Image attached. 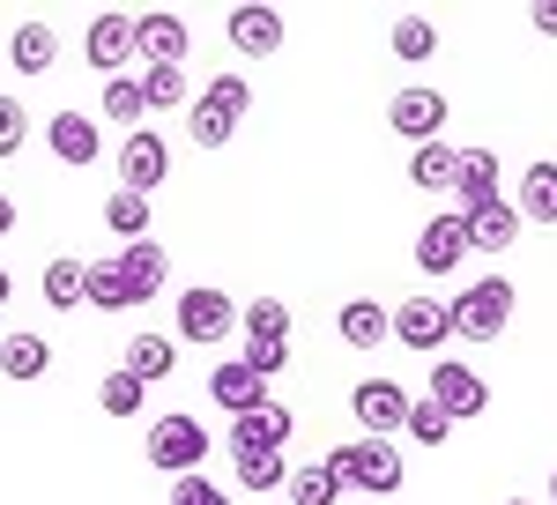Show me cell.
I'll return each mask as SVG.
<instances>
[{
    "mask_svg": "<svg viewBox=\"0 0 557 505\" xmlns=\"http://www.w3.org/2000/svg\"><path fill=\"white\" fill-rule=\"evenodd\" d=\"M327 468H335V483L343 491H364V498H386V491H401V446H386V439H357V446H335L327 454Z\"/></svg>",
    "mask_w": 557,
    "mask_h": 505,
    "instance_id": "cell-1",
    "label": "cell"
},
{
    "mask_svg": "<svg viewBox=\"0 0 557 505\" xmlns=\"http://www.w3.org/2000/svg\"><path fill=\"white\" fill-rule=\"evenodd\" d=\"M253 112V89L238 83V75H215L194 104H186V126H194V149H223L231 134H238V120Z\"/></svg>",
    "mask_w": 557,
    "mask_h": 505,
    "instance_id": "cell-2",
    "label": "cell"
},
{
    "mask_svg": "<svg viewBox=\"0 0 557 505\" xmlns=\"http://www.w3.org/2000/svg\"><path fill=\"white\" fill-rule=\"evenodd\" d=\"M446 320H454V335H469V342H498V335H506V320H513V283H506V275L469 283V291L446 305Z\"/></svg>",
    "mask_w": 557,
    "mask_h": 505,
    "instance_id": "cell-3",
    "label": "cell"
},
{
    "mask_svg": "<svg viewBox=\"0 0 557 505\" xmlns=\"http://www.w3.org/2000/svg\"><path fill=\"white\" fill-rule=\"evenodd\" d=\"M149 461L164 468V476H201V461H209V431H201V417H157L149 423Z\"/></svg>",
    "mask_w": 557,
    "mask_h": 505,
    "instance_id": "cell-4",
    "label": "cell"
},
{
    "mask_svg": "<svg viewBox=\"0 0 557 505\" xmlns=\"http://www.w3.org/2000/svg\"><path fill=\"white\" fill-rule=\"evenodd\" d=\"M164 171H172V149H164V134H149V126H134L127 141H120V194H157L164 186Z\"/></svg>",
    "mask_w": 557,
    "mask_h": 505,
    "instance_id": "cell-5",
    "label": "cell"
},
{
    "mask_svg": "<svg viewBox=\"0 0 557 505\" xmlns=\"http://www.w3.org/2000/svg\"><path fill=\"white\" fill-rule=\"evenodd\" d=\"M386 126L401 134V141H438L446 134V97L438 89H394V104H386Z\"/></svg>",
    "mask_w": 557,
    "mask_h": 505,
    "instance_id": "cell-6",
    "label": "cell"
},
{
    "mask_svg": "<svg viewBox=\"0 0 557 505\" xmlns=\"http://www.w3.org/2000/svg\"><path fill=\"white\" fill-rule=\"evenodd\" d=\"M349 417L364 423V439H386V431H401V417H409V394L394 379H364V386H349Z\"/></svg>",
    "mask_w": 557,
    "mask_h": 505,
    "instance_id": "cell-7",
    "label": "cell"
},
{
    "mask_svg": "<svg viewBox=\"0 0 557 505\" xmlns=\"http://www.w3.org/2000/svg\"><path fill=\"white\" fill-rule=\"evenodd\" d=\"M112 268H120V283H127V305H149V297L172 283V253L157 246V238H134Z\"/></svg>",
    "mask_w": 557,
    "mask_h": 505,
    "instance_id": "cell-8",
    "label": "cell"
},
{
    "mask_svg": "<svg viewBox=\"0 0 557 505\" xmlns=\"http://www.w3.org/2000/svg\"><path fill=\"white\" fill-rule=\"evenodd\" d=\"M431 409L454 423V417H483L491 409V394H483V379L469 365H431Z\"/></svg>",
    "mask_w": 557,
    "mask_h": 505,
    "instance_id": "cell-9",
    "label": "cell"
},
{
    "mask_svg": "<svg viewBox=\"0 0 557 505\" xmlns=\"http://www.w3.org/2000/svg\"><path fill=\"white\" fill-rule=\"evenodd\" d=\"M386 335L394 342H409V349H438V342L454 335V320H446V305H438V297H409V305H401V312H386Z\"/></svg>",
    "mask_w": 557,
    "mask_h": 505,
    "instance_id": "cell-10",
    "label": "cell"
},
{
    "mask_svg": "<svg viewBox=\"0 0 557 505\" xmlns=\"http://www.w3.org/2000/svg\"><path fill=\"white\" fill-rule=\"evenodd\" d=\"M231 328H238V305L223 291H186L178 297V335L186 342H223Z\"/></svg>",
    "mask_w": 557,
    "mask_h": 505,
    "instance_id": "cell-11",
    "label": "cell"
},
{
    "mask_svg": "<svg viewBox=\"0 0 557 505\" xmlns=\"http://www.w3.org/2000/svg\"><path fill=\"white\" fill-rule=\"evenodd\" d=\"M469 260V238H461V215L446 209V215H431L424 231H417V268L424 275H454Z\"/></svg>",
    "mask_w": 557,
    "mask_h": 505,
    "instance_id": "cell-12",
    "label": "cell"
},
{
    "mask_svg": "<svg viewBox=\"0 0 557 505\" xmlns=\"http://www.w3.org/2000/svg\"><path fill=\"white\" fill-rule=\"evenodd\" d=\"M461 215V238H469V253H506L520 238V215L513 201H483V209H454Z\"/></svg>",
    "mask_w": 557,
    "mask_h": 505,
    "instance_id": "cell-13",
    "label": "cell"
},
{
    "mask_svg": "<svg viewBox=\"0 0 557 505\" xmlns=\"http://www.w3.org/2000/svg\"><path fill=\"white\" fill-rule=\"evenodd\" d=\"M83 52H89V67L120 75V67L134 60V15H120V8H112V15H97V23H89V38H83Z\"/></svg>",
    "mask_w": 557,
    "mask_h": 505,
    "instance_id": "cell-14",
    "label": "cell"
},
{
    "mask_svg": "<svg viewBox=\"0 0 557 505\" xmlns=\"http://www.w3.org/2000/svg\"><path fill=\"white\" fill-rule=\"evenodd\" d=\"M134 52H149V67H178L186 60V23L178 15H134Z\"/></svg>",
    "mask_w": 557,
    "mask_h": 505,
    "instance_id": "cell-15",
    "label": "cell"
},
{
    "mask_svg": "<svg viewBox=\"0 0 557 505\" xmlns=\"http://www.w3.org/2000/svg\"><path fill=\"white\" fill-rule=\"evenodd\" d=\"M290 431H298V417H290L283 402H260V409H246V417H231V446H275V454H283Z\"/></svg>",
    "mask_w": 557,
    "mask_h": 505,
    "instance_id": "cell-16",
    "label": "cell"
},
{
    "mask_svg": "<svg viewBox=\"0 0 557 505\" xmlns=\"http://www.w3.org/2000/svg\"><path fill=\"white\" fill-rule=\"evenodd\" d=\"M454 201H461V209H483V201H498V149H461V171H454Z\"/></svg>",
    "mask_w": 557,
    "mask_h": 505,
    "instance_id": "cell-17",
    "label": "cell"
},
{
    "mask_svg": "<svg viewBox=\"0 0 557 505\" xmlns=\"http://www.w3.org/2000/svg\"><path fill=\"white\" fill-rule=\"evenodd\" d=\"M45 141H52V157L60 164H97V120H83V112H60V120L45 126Z\"/></svg>",
    "mask_w": 557,
    "mask_h": 505,
    "instance_id": "cell-18",
    "label": "cell"
},
{
    "mask_svg": "<svg viewBox=\"0 0 557 505\" xmlns=\"http://www.w3.org/2000/svg\"><path fill=\"white\" fill-rule=\"evenodd\" d=\"M172 365H178L172 335H134V342H127V365H120V372H127L134 386H157V379H172Z\"/></svg>",
    "mask_w": 557,
    "mask_h": 505,
    "instance_id": "cell-19",
    "label": "cell"
},
{
    "mask_svg": "<svg viewBox=\"0 0 557 505\" xmlns=\"http://www.w3.org/2000/svg\"><path fill=\"white\" fill-rule=\"evenodd\" d=\"M513 215H520V223H557V164H528V171H520Z\"/></svg>",
    "mask_w": 557,
    "mask_h": 505,
    "instance_id": "cell-20",
    "label": "cell"
},
{
    "mask_svg": "<svg viewBox=\"0 0 557 505\" xmlns=\"http://www.w3.org/2000/svg\"><path fill=\"white\" fill-rule=\"evenodd\" d=\"M231 45H238V52H275V45H283V15H275V8H231Z\"/></svg>",
    "mask_w": 557,
    "mask_h": 505,
    "instance_id": "cell-21",
    "label": "cell"
},
{
    "mask_svg": "<svg viewBox=\"0 0 557 505\" xmlns=\"http://www.w3.org/2000/svg\"><path fill=\"white\" fill-rule=\"evenodd\" d=\"M45 365H52V349H45V335H30V328H15V335L0 342V372L15 379V386L45 379Z\"/></svg>",
    "mask_w": 557,
    "mask_h": 505,
    "instance_id": "cell-22",
    "label": "cell"
},
{
    "mask_svg": "<svg viewBox=\"0 0 557 505\" xmlns=\"http://www.w3.org/2000/svg\"><path fill=\"white\" fill-rule=\"evenodd\" d=\"M209 394L223 402V409H231V417H246V409H260V402H268V379H253L246 365H215Z\"/></svg>",
    "mask_w": 557,
    "mask_h": 505,
    "instance_id": "cell-23",
    "label": "cell"
},
{
    "mask_svg": "<svg viewBox=\"0 0 557 505\" xmlns=\"http://www.w3.org/2000/svg\"><path fill=\"white\" fill-rule=\"evenodd\" d=\"M8 60H15V75H45V67L60 60V38H52L45 23H15V38H8Z\"/></svg>",
    "mask_w": 557,
    "mask_h": 505,
    "instance_id": "cell-24",
    "label": "cell"
},
{
    "mask_svg": "<svg viewBox=\"0 0 557 505\" xmlns=\"http://www.w3.org/2000/svg\"><path fill=\"white\" fill-rule=\"evenodd\" d=\"M454 171H461V149H446V141L409 149V178H417L424 194H454Z\"/></svg>",
    "mask_w": 557,
    "mask_h": 505,
    "instance_id": "cell-25",
    "label": "cell"
},
{
    "mask_svg": "<svg viewBox=\"0 0 557 505\" xmlns=\"http://www.w3.org/2000/svg\"><path fill=\"white\" fill-rule=\"evenodd\" d=\"M335 328H343L349 349H380V342H386V305L357 297V305H343V320H335Z\"/></svg>",
    "mask_w": 557,
    "mask_h": 505,
    "instance_id": "cell-26",
    "label": "cell"
},
{
    "mask_svg": "<svg viewBox=\"0 0 557 505\" xmlns=\"http://www.w3.org/2000/svg\"><path fill=\"white\" fill-rule=\"evenodd\" d=\"M83 305H97V312H127V283H120L112 260H83Z\"/></svg>",
    "mask_w": 557,
    "mask_h": 505,
    "instance_id": "cell-27",
    "label": "cell"
},
{
    "mask_svg": "<svg viewBox=\"0 0 557 505\" xmlns=\"http://www.w3.org/2000/svg\"><path fill=\"white\" fill-rule=\"evenodd\" d=\"M283 491H290V505H335V498H343V483H335V468H327V461L290 468V476H283Z\"/></svg>",
    "mask_w": 557,
    "mask_h": 505,
    "instance_id": "cell-28",
    "label": "cell"
},
{
    "mask_svg": "<svg viewBox=\"0 0 557 505\" xmlns=\"http://www.w3.org/2000/svg\"><path fill=\"white\" fill-rule=\"evenodd\" d=\"M97 112H104V120H120V126L134 134V120L149 112V104H141V83H134V75H104V89H97Z\"/></svg>",
    "mask_w": 557,
    "mask_h": 505,
    "instance_id": "cell-29",
    "label": "cell"
},
{
    "mask_svg": "<svg viewBox=\"0 0 557 505\" xmlns=\"http://www.w3.org/2000/svg\"><path fill=\"white\" fill-rule=\"evenodd\" d=\"M283 476H290V461H283L275 446H238V483H246V491H275Z\"/></svg>",
    "mask_w": 557,
    "mask_h": 505,
    "instance_id": "cell-30",
    "label": "cell"
},
{
    "mask_svg": "<svg viewBox=\"0 0 557 505\" xmlns=\"http://www.w3.org/2000/svg\"><path fill=\"white\" fill-rule=\"evenodd\" d=\"M238 328L253 342H290V305L283 297H253V312H238Z\"/></svg>",
    "mask_w": 557,
    "mask_h": 505,
    "instance_id": "cell-31",
    "label": "cell"
},
{
    "mask_svg": "<svg viewBox=\"0 0 557 505\" xmlns=\"http://www.w3.org/2000/svg\"><path fill=\"white\" fill-rule=\"evenodd\" d=\"M45 305L52 312H75L83 305V260H52L45 268Z\"/></svg>",
    "mask_w": 557,
    "mask_h": 505,
    "instance_id": "cell-32",
    "label": "cell"
},
{
    "mask_svg": "<svg viewBox=\"0 0 557 505\" xmlns=\"http://www.w3.org/2000/svg\"><path fill=\"white\" fill-rule=\"evenodd\" d=\"M104 223L134 246V238H149V201H141V194H112V201H104Z\"/></svg>",
    "mask_w": 557,
    "mask_h": 505,
    "instance_id": "cell-33",
    "label": "cell"
},
{
    "mask_svg": "<svg viewBox=\"0 0 557 505\" xmlns=\"http://www.w3.org/2000/svg\"><path fill=\"white\" fill-rule=\"evenodd\" d=\"M134 83H141V104L157 112V104H178L186 97V67H141Z\"/></svg>",
    "mask_w": 557,
    "mask_h": 505,
    "instance_id": "cell-34",
    "label": "cell"
},
{
    "mask_svg": "<svg viewBox=\"0 0 557 505\" xmlns=\"http://www.w3.org/2000/svg\"><path fill=\"white\" fill-rule=\"evenodd\" d=\"M394 52H401V60H431V52H438L431 15H401V23H394Z\"/></svg>",
    "mask_w": 557,
    "mask_h": 505,
    "instance_id": "cell-35",
    "label": "cell"
},
{
    "mask_svg": "<svg viewBox=\"0 0 557 505\" xmlns=\"http://www.w3.org/2000/svg\"><path fill=\"white\" fill-rule=\"evenodd\" d=\"M141 394H149V386H134L127 372H112L104 386H97V402H104V417H134V409H141Z\"/></svg>",
    "mask_w": 557,
    "mask_h": 505,
    "instance_id": "cell-36",
    "label": "cell"
},
{
    "mask_svg": "<svg viewBox=\"0 0 557 505\" xmlns=\"http://www.w3.org/2000/svg\"><path fill=\"white\" fill-rule=\"evenodd\" d=\"M401 431H409L417 446H438V439H446V417H438L431 402H409V417H401Z\"/></svg>",
    "mask_w": 557,
    "mask_h": 505,
    "instance_id": "cell-37",
    "label": "cell"
},
{
    "mask_svg": "<svg viewBox=\"0 0 557 505\" xmlns=\"http://www.w3.org/2000/svg\"><path fill=\"white\" fill-rule=\"evenodd\" d=\"M23 134H30V112H23L15 97H0V157H15V149H23Z\"/></svg>",
    "mask_w": 557,
    "mask_h": 505,
    "instance_id": "cell-38",
    "label": "cell"
},
{
    "mask_svg": "<svg viewBox=\"0 0 557 505\" xmlns=\"http://www.w3.org/2000/svg\"><path fill=\"white\" fill-rule=\"evenodd\" d=\"M172 505H231L209 476H172Z\"/></svg>",
    "mask_w": 557,
    "mask_h": 505,
    "instance_id": "cell-39",
    "label": "cell"
},
{
    "mask_svg": "<svg viewBox=\"0 0 557 505\" xmlns=\"http://www.w3.org/2000/svg\"><path fill=\"white\" fill-rule=\"evenodd\" d=\"M528 23H535L543 38H557V0H535V8H528Z\"/></svg>",
    "mask_w": 557,
    "mask_h": 505,
    "instance_id": "cell-40",
    "label": "cell"
},
{
    "mask_svg": "<svg viewBox=\"0 0 557 505\" xmlns=\"http://www.w3.org/2000/svg\"><path fill=\"white\" fill-rule=\"evenodd\" d=\"M8 231H15V201L0 194V238H8Z\"/></svg>",
    "mask_w": 557,
    "mask_h": 505,
    "instance_id": "cell-41",
    "label": "cell"
},
{
    "mask_svg": "<svg viewBox=\"0 0 557 505\" xmlns=\"http://www.w3.org/2000/svg\"><path fill=\"white\" fill-rule=\"evenodd\" d=\"M8 291H15V283H8V268H0V305H8Z\"/></svg>",
    "mask_w": 557,
    "mask_h": 505,
    "instance_id": "cell-42",
    "label": "cell"
},
{
    "mask_svg": "<svg viewBox=\"0 0 557 505\" xmlns=\"http://www.w3.org/2000/svg\"><path fill=\"white\" fill-rule=\"evenodd\" d=\"M550 505H557V468H550Z\"/></svg>",
    "mask_w": 557,
    "mask_h": 505,
    "instance_id": "cell-43",
    "label": "cell"
},
{
    "mask_svg": "<svg viewBox=\"0 0 557 505\" xmlns=\"http://www.w3.org/2000/svg\"><path fill=\"white\" fill-rule=\"evenodd\" d=\"M0 342H8V328H0Z\"/></svg>",
    "mask_w": 557,
    "mask_h": 505,
    "instance_id": "cell-44",
    "label": "cell"
},
{
    "mask_svg": "<svg viewBox=\"0 0 557 505\" xmlns=\"http://www.w3.org/2000/svg\"><path fill=\"white\" fill-rule=\"evenodd\" d=\"M513 505H528V498H513Z\"/></svg>",
    "mask_w": 557,
    "mask_h": 505,
    "instance_id": "cell-45",
    "label": "cell"
}]
</instances>
